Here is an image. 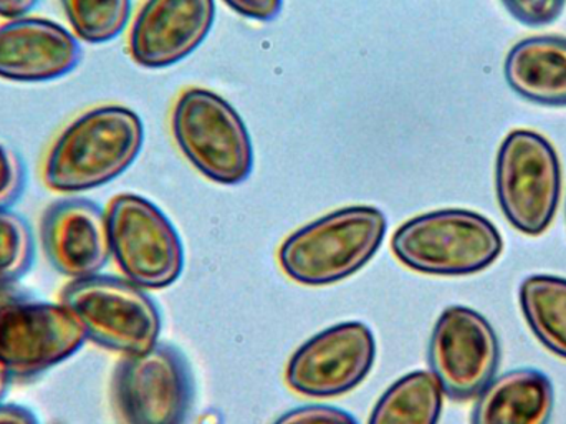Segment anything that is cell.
I'll list each match as a JSON object with an SVG mask.
<instances>
[{"label": "cell", "mask_w": 566, "mask_h": 424, "mask_svg": "<svg viewBox=\"0 0 566 424\" xmlns=\"http://www.w3.org/2000/svg\"><path fill=\"white\" fill-rule=\"evenodd\" d=\"M143 143L138 113L123 105L96 106L56 136L43 163V183L63 195L102 188L138 159Z\"/></svg>", "instance_id": "6da1fadb"}, {"label": "cell", "mask_w": 566, "mask_h": 424, "mask_svg": "<svg viewBox=\"0 0 566 424\" xmlns=\"http://www.w3.org/2000/svg\"><path fill=\"white\" fill-rule=\"evenodd\" d=\"M388 220L373 206H349L300 227L279 250L283 272L303 286H328L361 270L385 240Z\"/></svg>", "instance_id": "7a4b0ae2"}, {"label": "cell", "mask_w": 566, "mask_h": 424, "mask_svg": "<svg viewBox=\"0 0 566 424\" xmlns=\"http://www.w3.org/2000/svg\"><path fill=\"white\" fill-rule=\"evenodd\" d=\"M391 249L402 266L429 276H469L497 260L504 240L481 214L441 209L406 220L392 234Z\"/></svg>", "instance_id": "3957f363"}, {"label": "cell", "mask_w": 566, "mask_h": 424, "mask_svg": "<svg viewBox=\"0 0 566 424\" xmlns=\"http://www.w3.org/2000/svg\"><path fill=\"white\" fill-rule=\"evenodd\" d=\"M172 136L188 162L211 182L238 186L254 169V145L238 110L205 89L179 96L171 116Z\"/></svg>", "instance_id": "277c9868"}, {"label": "cell", "mask_w": 566, "mask_h": 424, "mask_svg": "<svg viewBox=\"0 0 566 424\" xmlns=\"http://www.w3.org/2000/svg\"><path fill=\"white\" fill-rule=\"evenodd\" d=\"M86 340L82 323L65 303L0 286V363L10 375L46 372L75 355Z\"/></svg>", "instance_id": "5b68a950"}, {"label": "cell", "mask_w": 566, "mask_h": 424, "mask_svg": "<svg viewBox=\"0 0 566 424\" xmlns=\"http://www.w3.org/2000/svg\"><path fill=\"white\" fill-rule=\"evenodd\" d=\"M62 303L82 323L88 340L113 352L136 355L158 343L161 313L132 280L99 273L73 280L63 289Z\"/></svg>", "instance_id": "8992f818"}, {"label": "cell", "mask_w": 566, "mask_h": 424, "mask_svg": "<svg viewBox=\"0 0 566 424\" xmlns=\"http://www.w3.org/2000/svg\"><path fill=\"white\" fill-rule=\"evenodd\" d=\"M499 205L509 223L528 236L545 232L554 220L562 169L554 146L531 130L509 133L495 165Z\"/></svg>", "instance_id": "52a82bcc"}, {"label": "cell", "mask_w": 566, "mask_h": 424, "mask_svg": "<svg viewBox=\"0 0 566 424\" xmlns=\"http://www.w3.org/2000/svg\"><path fill=\"white\" fill-rule=\"evenodd\" d=\"M109 246L126 279L142 289H165L181 277L185 247L166 214L149 199L119 195L109 203Z\"/></svg>", "instance_id": "ba28073f"}, {"label": "cell", "mask_w": 566, "mask_h": 424, "mask_svg": "<svg viewBox=\"0 0 566 424\" xmlns=\"http://www.w3.org/2000/svg\"><path fill=\"white\" fill-rule=\"evenodd\" d=\"M112 396L123 424H186L195 399L188 360L168 343L125 355L113 375Z\"/></svg>", "instance_id": "9c48e42d"}, {"label": "cell", "mask_w": 566, "mask_h": 424, "mask_svg": "<svg viewBox=\"0 0 566 424\" xmlns=\"http://www.w3.org/2000/svg\"><path fill=\"white\" fill-rule=\"evenodd\" d=\"M428 356L442 393L455 402H468L494 380L501 345L485 317L469 307L452 306L436 322Z\"/></svg>", "instance_id": "30bf717a"}, {"label": "cell", "mask_w": 566, "mask_h": 424, "mask_svg": "<svg viewBox=\"0 0 566 424\" xmlns=\"http://www.w3.org/2000/svg\"><path fill=\"white\" fill-rule=\"evenodd\" d=\"M376 340L361 322L329 327L303 343L286 365V385L310 399H335L355 390L371 372Z\"/></svg>", "instance_id": "8fae6325"}, {"label": "cell", "mask_w": 566, "mask_h": 424, "mask_svg": "<svg viewBox=\"0 0 566 424\" xmlns=\"http://www.w3.org/2000/svg\"><path fill=\"white\" fill-rule=\"evenodd\" d=\"M214 19L216 0H146L129 32V55L145 69H168L201 46Z\"/></svg>", "instance_id": "7c38bea8"}, {"label": "cell", "mask_w": 566, "mask_h": 424, "mask_svg": "<svg viewBox=\"0 0 566 424\" xmlns=\"http://www.w3.org/2000/svg\"><path fill=\"white\" fill-rule=\"evenodd\" d=\"M40 239L49 262L73 280L98 276L112 257L108 216L88 199L53 203L43 214Z\"/></svg>", "instance_id": "4fadbf2b"}, {"label": "cell", "mask_w": 566, "mask_h": 424, "mask_svg": "<svg viewBox=\"0 0 566 424\" xmlns=\"http://www.w3.org/2000/svg\"><path fill=\"white\" fill-rule=\"evenodd\" d=\"M80 59L75 33L52 20L20 17L0 25V79L53 82L72 73Z\"/></svg>", "instance_id": "5bb4252c"}, {"label": "cell", "mask_w": 566, "mask_h": 424, "mask_svg": "<svg viewBox=\"0 0 566 424\" xmlns=\"http://www.w3.org/2000/svg\"><path fill=\"white\" fill-rule=\"evenodd\" d=\"M554 406V385L544 372L511 370L482 390L471 424H548Z\"/></svg>", "instance_id": "9a60e30c"}, {"label": "cell", "mask_w": 566, "mask_h": 424, "mask_svg": "<svg viewBox=\"0 0 566 424\" xmlns=\"http://www.w3.org/2000/svg\"><path fill=\"white\" fill-rule=\"evenodd\" d=\"M509 86L522 99L545 106H566V39L532 37L512 46L505 59Z\"/></svg>", "instance_id": "2e32d148"}, {"label": "cell", "mask_w": 566, "mask_h": 424, "mask_svg": "<svg viewBox=\"0 0 566 424\" xmlns=\"http://www.w3.org/2000/svg\"><path fill=\"white\" fill-rule=\"evenodd\" d=\"M442 395L432 373H409L382 393L368 424H438Z\"/></svg>", "instance_id": "e0dca14e"}, {"label": "cell", "mask_w": 566, "mask_h": 424, "mask_svg": "<svg viewBox=\"0 0 566 424\" xmlns=\"http://www.w3.org/2000/svg\"><path fill=\"white\" fill-rule=\"evenodd\" d=\"M522 312L545 349L566 359V279L531 276L522 282Z\"/></svg>", "instance_id": "ac0fdd59"}, {"label": "cell", "mask_w": 566, "mask_h": 424, "mask_svg": "<svg viewBox=\"0 0 566 424\" xmlns=\"http://www.w3.org/2000/svg\"><path fill=\"white\" fill-rule=\"evenodd\" d=\"M78 39L106 43L122 35L132 17V0H60Z\"/></svg>", "instance_id": "d6986e66"}, {"label": "cell", "mask_w": 566, "mask_h": 424, "mask_svg": "<svg viewBox=\"0 0 566 424\" xmlns=\"http://www.w3.org/2000/svg\"><path fill=\"white\" fill-rule=\"evenodd\" d=\"M35 239L20 214L0 209V286H13L33 263Z\"/></svg>", "instance_id": "ffe728a7"}, {"label": "cell", "mask_w": 566, "mask_h": 424, "mask_svg": "<svg viewBox=\"0 0 566 424\" xmlns=\"http://www.w3.org/2000/svg\"><path fill=\"white\" fill-rule=\"evenodd\" d=\"M25 188V168L22 159L9 146L0 143V209H10Z\"/></svg>", "instance_id": "44dd1931"}, {"label": "cell", "mask_w": 566, "mask_h": 424, "mask_svg": "<svg viewBox=\"0 0 566 424\" xmlns=\"http://www.w3.org/2000/svg\"><path fill=\"white\" fill-rule=\"evenodd\" d=\"M514 19L527 27H544L564 12L566 0H502Z\"/></svg>", "instance_id": "7402d4cb"}, {"label": "cell", "mask_w": 566, "mask_h": 424, "mask_svg": "<svg viewBox=\"0 0 566 424\" xmlns=\"http://www.w3.org/2000/svg\"><path fill=\"white\" fill-rule=\"evenodd\" d=\"M274 424H358L349 413L335 406H300L290 410Z\"/></svg>", "instance_id": "603a6c76"}, {"label": "cell", "mask_w": 566, "mask_h": 424, "mask_svg": "<svg viewBox=\"0 0 566 424\" xmlns=\"http://www.w3.org/2000/svg\"><path fill=\"white\" fill-rule=\"evenodd\" d=\"M239 15L259 22H271L281 13L283 0H224Z\"/></svg>", "instance_id": "cb8c5ba5"}, {"label": "cell", "mask_w": 566, "mask_h": 424, "mask_svg": "<svg viewBox=\"0 0 566 424\" xmlns=\"http://www.w3.org/2000/svg\"><path fill=\"white\" fill-rule=\"evenodd\" d=\"M39 3L40 0H0V17L7 20L27 17Z\"/></svg>", "instance_id": "d4e9b609"}, {"label": "cell", "mask_w": 566, "mask_h": 424, "mask_svg": "<svg viewBox=\"0 0 566 424\" xmlns=\"http://www.w3.org/2000/svg\"><path fill=\"white\" fill-rule=\"evenodd\" d=\"M0 424H39L29 410L17 405H0Z\"/></svg>", "instance_id": "484cf974"}, {"label": "cell", "mask_w": 566, "mask_h": 424, "mask_svg": "<svg viewBox=\"0 0 566 424\" xmlns=\"http://www.w3.org/2000/svg\"><path fill=\"white\" fill-rule=\"evenodd\" d=\"M10 373L7 372L6 366L0 363V402H2L3 395H6L7 383H9Z\"/></svg>", "instance_id": "4316f807"}]
</instances>
